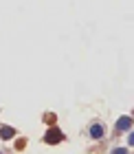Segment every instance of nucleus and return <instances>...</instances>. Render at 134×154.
<instances>
[{
	"label": "nucleus",
	"instance_id": "f257e3e1",
	"mask_svg": "<svg viewBox=\"0 0 134 154\" xmlns=\"http://www.w3.org/2000/svg\"><path fill=\"white\" fill-rule=\"evenodd\" d=\"M59 141H64V132H62L57 125H51V128L46 130V134H44V143L55 145V143H59Z\"/></svg>",
	"mask_w": 134,
	"mask_h": 154
},
{
	"label": "nucleus",
	"instance_id": "f03ea898",
	"mask_svg": "<svg viewBox=\"0 0 134 154\" xmlns=\"http://www.w3.org/2000/svg\"><path fill=\"white\" fill-rule=\"evenodd\" d=\"M11 137H16V130L9 125H0V139H11Z\"/></svg>",
	"mask_w": 134,
	"mask_h": 154
},
{
	"label": "nucleus",
	"instance_id": "7ed1b4c3",
	"mask_svg": "<svg viewBox=\"0 0 134 154\" xmlns=\"http://www.w3.org/2000/svg\"><path fill=\"white\" fill-rule=\"evenodd\" d=\"M130 125H132V119L130 117H121L117 121V130H130Z\"/></svg>",
	"mask_w": 134,
	"mask_h": 154
},
{
	"label": "nucleus",
	"instance_id": "20e7f679",
	"mask_svg": "<svg viewBox=\"0 0 134 154\" xmlns=\"http://www.w3.org/2000/svg\"><path fill=\"white\" fill-rule=\"evenodd\" d=\"M90 137H93V139H101V137H103V128H101V123H95L93 128H90Z\"/></svg>",
	"mask_w": 134,
	"mask_h": 154
},
{
	"label": "nucleus",
	"instance_id": "39448f33",
	"mask_svg": "<svg viewBox=\"0 0 134 154\" xmlns=\"http://www.w3.org/2000/svg\"><path fill=\"white\" fill-rule=\"evenodd\" d=\"M110 154H128V150H125V148H117V150H112Z\"/></svg>",
	"mask_w": 134,
	"mask_h": 154
},
{
	"label": "nucleus",
	"instance_id": "423d86ee",
	"mask_svg": "<svg viewBox=\"0 0 134 154\" xmlns=\"http://www.w3.org/2000/svg\"><path fill=\"white\" fill-rule=\"evenodd\" d=\"M24 143H26V141H24V139H20V141L16 143V148H18V150H22V148H24Z\"/></svg>",
	"mask_w": 134,
	"mask_h": 154
}]
</instances>
